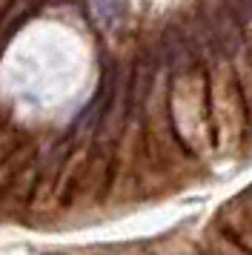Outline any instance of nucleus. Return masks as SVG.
<instances>
[{
  "mask_svg": "<svg viewBox=\"0 0 252 255\" xmlns=\"http://www.w3.org/2000/svg\"><path fill=\"white\" fill-rule=\"evenodd\" d=\"M198 14L204 17L212 40L218 43V49L227 55V60L235 69V78H238V86L244 92L250 124H252V46L250 40L244 35L229 0H201L198 3Z\"/></svg>",
  "mask_w": 252,
  "mask_h": 255,
  "instance_id": "obj_2",
  "label": "nucleus"
},
{
  "mask_svg": "<svg viewBox=\"0 0 252 255\" xmlns=\"http://www.w3.org/2000/svg\"><path fill=\"white\" fill-rule=\"evenodd\" d=\"M92 17L101 29L112 32L124 20V0H92Z\"/></svg>",
  "mask_w": 252,
  "mask_h": 255,
  "instance_id": "obj_4",
  "label": "nucleus"
},
{
  "mask_svg": "<svg viewBox=\"0 0 252 255\" xmlns=\"http://www.w3.org/2000/svg\"><path fill=\"white\" fill-rule=\"evenodd\" d=\"M215 224H221L244 247V253H252V186H247L229 204L221 207Z\"/></svg>",
  "mask_w": 252,
  "mask_h": 255,
  "instance_id": "obj_3",
  "label": "nucleus"
},
{
  "mask_svg": "<svg viewBox=\"0 0 252 255\" xmlns=\"http://www.w3.org/2000/svg\"><path fill=\"white\" fill-rule=\"evenodd\" d=\"M169 109L178 138L186 143V149L195 158L206 155L215 146L212 118H209V83H206L204 66L169 78Z\"/></svg>",
  "mask_w": 252,
  "mask_h": 255,
  "instance_id": "obj_1",
  "label": "nucleus"
},
{
  "mask_svg": "<svg viewBox=\"0 0 252 255\" xmlns=\"http://www.w3.org/2000/svg\"><path fill=\"white\" fill-rule=\"evenodd\" d=\"M229 6H232V12H235L241 29H244V35L252 46V0H229Z\"/></svg>",
  "mask_w": 252,
  "mask_h": 255,
  "instance_id": "obj_5",
  "label": "nucleus"
}]
</instances>
